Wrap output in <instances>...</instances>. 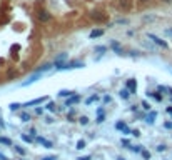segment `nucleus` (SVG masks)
<instances>
[{"label":"nucleus","mask_w":172,"mask_h":160,"mask_svg":"<svg viewBox=\"0 0 172 160\" xmlns=\"http://www.w3.org/2000/svg\"><path fill=\"white\" fill-rule=\"evenodd\" d=\"M82 67H85V63H84V62H80V60H74V62L63 63L62 70H72V68H82Z\"/></svg>","instance_id":"nucleus-1"},{"label":"nucleus","mask_w":172,"mask_h":160,"mask_svg":"<svg viewBox=\"0 0 172 160\" xmlns=\"http://www.w3.org/2000/svg\"><path fill=\"white\" fill-rule=\"evenodd\" d=\"M147 37L151 38L152 42L155 43V45L162 47V48H167V47H169V43L165 42V40H162V38H159V37H157V35H154V34H149V35H147Z\"/></svg>","instance_id":"nucleus-2"},{"label":"nucleus","mask_w":172,"mask_h":160,"mask_svg":"<svg viewBox=\"0 0 172 160\" xmlns=\"http://www.w3.org/2000/svg\"><path fill=\"white\" fill-rule=\"evenodd\" d=\"M115 128H117V130H120L124 135H130V134H132V130L127 127L125 122H117V123H115Z\"/></svg>","instance_id":"nucleus-3"},{"label":"nucleus","mask_w":172,"mask_h":160,"mask_svg":"<svg viewBox=\"0 0 172 160\" xmlns=\"http://www.w3.org/2000/svg\"><path fill=\"white\" fill-rule=\"evenodd\" d=\"M49 100V97H40V98H34V100L30 102H25V103H22V107H32V105H40L42 102Z\"/></svg>","instance_id":"nucleus-4"},{"label":"nucleus","mask_w":172,"mask_h":160,"mask_svg":"<svg viewBox=\"0 0 172 160\" xmlns=\"http://www.w3.org/2000/svg\"><path fill=\"white\" fill-rule=\"evenodd\" d=\"M69 59V54L67 52H62V54H59L57 57H55V60H54V65L57 67V65H60V63H65V60Z\"/></svg>","instance_id":"nucleus-5"},{"label":"nucleus","mask_w":172,"mask_h":160,"mask_svg":"<svg viewBox=\"0 0 172 160\" xmlns=\"http://www.w3.org/2000/svg\"><path fill=\"white\" fill-rule=\"evenodd\" d=\"M40 77H42V73H37V72H35L34 75L30 77L29 80H25V82H24V84H22V87H27V85H32L34 84V82H37L38 79H40Z\"/></svg>","instance_id":"nucleus-6"},{"label":"nucleus","mask_w":172,"mask_h":160,"mask_svg":"<svg viewBox=\"0 0 172 160\" xmlns=\"http://www.w3.org/2000/svg\"><path fill=\"white\" fill-rule=\"evenodd\" d=\"M125 89H129V92H130V93H135V90H137V82H135L134 79L127 80V84H125Z\"/></svg>","instance_id":"nucleus-7"},{"label":"nucleus","mask_w":172,"mask_h":160,"mask_svg":"<svg viewBox=\"0 0 172 160\" xmlns=\"http://www.w3.org/2000/svg\"><path fill=\"white\" fill-rule=\"evenodd\" d=\"M37 17H38V20H40V22H49V20L52 18V15L47 12V10H40Z\"/></svg>","instance_id":"nucleus-8"},{"label":"nucleus","mask_w":172,"mask_h":160,"mask_svg":"<svg viewBox=\"0 0 172 160\" xmlns=\"http://www.w3.org/2000/svg\"><path fill=\"white\" fill-rule=\"evenodd\" d=\"M110 48H112L117 55H122V47H120V43H119L117 40H112V42H110Z\"/></svg>","instance_id":"nucleus-9"},{"label":"nucleus","mask_w":172,"mask_h":160,"mask_svg":"<svg viewBox=\"0 0 172 160\" xmlns=\"http://www.w3.org/2000/svg\"><path fill=\"white\" fill-rule=\"evenodd\" d=\"M79 100H80V97L74 93L72 97H69V98H67V102H65V105H67V107H70V105H74V103H77Z\"/></svg>","instance_id":"nucleus-10"},{"label":"nucleus","mask_w":172,"mask_h":160,"mask_svg":"<svg viewBox=\"0 0 172 160\" xmlns=\"http://www.w3.org/2000/svg\"><path fill=\"white\" fill-rule=\"evenodd\" d=\"M37 142H38V143H42V145H45V148H52V147H54V143H52L50 140L42 139V137H37Z\"/></svg>","instance_id":"nucleus-11"},{"label":"nucleus","mask_w":172,"mask_h":160,"mask_svg":"<svg viewBox=\"0 0 172 160\" xmlns=\"http://www.w3.org/2000/svg\"><path fill=\"white\" fill-rule=\"evenodd\" d=\"M102 35H104V30H102V29H97V30H92L89 37H90V38H97V37H102Z\"/></svg>","instance_id":"nucleus-12"},{"label":"nucleus","mask_w":172,"mask_h":160,"mask_svg":"<svg viewBox=\"0 0 172 160\" xmlns=\"http://www.w3.org/2000/svg\"><path fill=\"white\" fill-rule=\"evenodd\" d=\"M155 117H157V112H151V114L147 115L145 122L149 123V125H152V123H154V120H155Z\"/></svg>","instance_id":"nucleus-13"},{"label":"nucleus","mask_w":172,"mask_h":160,"mask_svg":"<svg viewBox=\"0 0 172 160\" xmlns=\"http://www.w3.org/2000/svg\"><path fill=\"white\" fill-rule=\"evenodd\" d=\"M52 68V63H44L42 68H37V73H44V72H49Z\"/></svg>","instance_id":"nucleus-14"},{"label":"nucleus","mask_w":172,"mask_h":160,"mask_svg":"<svg viewBox=\"0 0 172 160\" xmlns=\"http://www.w3.org/2000/svg\"><path fill=\"white\" fill-rule=\"evenodd\" d=\"M90 17H92L94 20H97V22H102L105 18L104 15H100V12H92V13H90Z\"/></svg>","instance_id":"nucleus-15"},{"label":"nucleus","mask_w":172,"mask_h":160,"mask_svg":"<svg viewBox=\"0 0 172 160\" xmlns=\"http://www.w3.org/2000/svg\"><path fill=\"white\" fill-rule=\"evenodd\" d=\"M119 95H120L122 100H127V98H129V95H130V92H129V89H122L120 92H119Z\"/></svg>","instance_id":"nucleus-16"},{"label":"nucleus","mask_w":172,"mask_h":160,"mask_svg":"<svg viewBox=\"0 0 172 160\" xmlns=\"http://www.w3.org/2000/svg\"><path fill=\"white\" fill-rule=\"evenodd\" d=\"M97 100H99V95H95V93H94V95H90V97L85 100V103H87V105H90V103H94V102H97Z\"/></svg>","instance_id":"nucleus-17"},{"label":"nucleus","mask_w":172,"mask_h":160,"mask_svg":"<svg viewBox=\"0 0 172 160\" xmlns=\"http://www.w3.org/2000/svg\"><path fill=\"white\" fill-rule=\"evenodd\" d=\"M147 97L155 98L157 102H160V100H162V95H159V93H154V92H147Z\"/></svg>","instance_id":"nucleus-18"},{"label":"nucleus","mask_w":172,"mask_h":160,"mask_svg":"<svg viewBox=\"0 0 172 160\" xmlns=\"http://www.w3.org/2000/svg\"><path fill=\"white\" fill-rule=\"evenodd\" d=\"M59 95H60V97H72V95H74V92H70V90H60Z\"/></svg>","instance_id":"nucleus-19"},{"label":"nucleus","mask_w":172,"mask_h":160,"mask_svg":"<svg viewBox=\"0 0 172 160\" xmlns=\"http://www.w3.org/2000/svg\"><path fill=\"white\" fill-rule=\"evenodd\" d=\"M0 143H4V145H12V140L7 139V137H0Z\"/></svg>","instance_id":"nucleus-20"},{"label":"nucleus","mask_w":172,"mask_h":160,"mask_svg":"<svg viewBox=\"0 0 172 160\" xmlns=\"http://www.w3.org/2000/svg\"><path fill=\"white\" fill-rule=\"evenodd\" d=\"M130 150L135 152V153H139V152H142V145H132V147H130Z\"/></svg>","instance_id":"nucleus-21"},{"label":"nucleus","mask_w":172,"mask_h":160,"mask_svg":"<svg viewBox=\"0 0 172 160\" xmlns=\"http://www.w3.org/2000/svg\"><path fill=\"white\" fill-rule=\"evenodd\" d=\"M22 140H24V142H29V143H34V139H32V137H29V135H22Z\"/></svg>","instance_id":"nucleus-22"},{"label":"nucleus","mask_w":172,"mask_h":160,"mask_svg":"<svg viewBox=\"0 0 172 160\" xmlns=\"http://www.w3.org/2000/svg\"><path fill=\"white\" fill-rule=\"evenodd\" d=\"M20 118H22V122H29V120H30V115L27 114V112H24V114L20 115Z\"/></svg>","instance_id":"nucleus-23"},{"label":"nucleus","mask_w":172,"mask_h":160,"mask_svg":"<svg viewBox=\"0 0 172 160\" xmlns=\"http://www.w3.org/2000/svg\"><path fill=\"white\" fill-rule=\"evenodd\" d=\"M95 52L97 54H104V52H107V47H95Z\"/></svg>","instance_id":"nucleus-24"},{"label":"nucleus","mask_w":172,"mask_h":160,"mask_svg":"<svg viewBox=\"0 0 172 160\" xmlns=\"http://www.w3.org/2000/svg\"><path fill=\"white\" fill-rule=\"evenodd\" d=\"M79 122H80V123H82V125H87V123H89V118H87V117H85V115H82V117H80V118H79Z\"/></svg>","instance_id":"nucleus-25"},{"label":"nucleus","mask_w":172,"mask_h":160,"mask_svg":"<svg viewBox=\"0 0 172 160\" xmlns=\"http://www.w3.org/2000/svg\"><path fill=\"white\" fill-rule=\"evenodd\" d=\"M75 148H79V150L85 148V142H84V140H79V142H77V147H75Z\"/></svg>","instance_id":"nucleus-26"},{"label":"nucleus","mask_w":172,"mask_h":160,"mask_svg":"<svg viewBox=\"0 0 172 160\" xmlns=\"http://www.w3.org/2000/svg\"><path fill=\"white\" fill-rule=\"evenodd\" d=\"M140 153H142V157H144V159H145V160H149V159H151V152L142 150V152H140Z\"/></svg>","instance_id":"nucleus-27"},{"label":"nucleus","mask_w":172,"mask_h":160,"mask_svg":"<svg viewBox=\"0 0 172 160\" xmlns=\"http://www.w3.org/2000/svg\"><path fill=\"white\" fill-rule=\"evenodd\" d=\"M47 110H50V112H54V110H55V103H54V102H49V103H47Z\"/></svg>","instance_id":"nucleus-28"},{"label":"nucleus","mask_w":172,"mask_h":160,"mask_svg":"<svg viewBox=\"0 0 172 160\" xmlns=\"http://www.w3.org/2000/svg\"><path fill=\"white\" fill-rule=\"evenodd\" d=\"M99 115V117H97V123H102L105 120V117H104V112H102V114H97Z\"/></svg>","instance_id":"nucleus-29"},{"label":"nucleus","mask_w":172,"mask_h":160,"mask_svg":"<svg viewBox=\"0 0 172 160\" xmlns=\"http://www.w3.org/2000/svg\"><path fill=\"white\" fill-rule=\"evenodd\" d=\"M13 148H15V150H17L18 153H20V155H25V150H24V148H22V147H18V145H15V147H13Z\"/></svg>","instance_id":"nucleus-30"},{"label":"nucleus","mask_w":172,"mask_h":160,"mask_svg":"<svg viewBox=\"0 0 172 160\" xmlns=\"http://www.w3.org/2000/svg\"><path fill=\"white\" fill-rule=\"evenodd\" d=\"M22 107V103H10V109L12 110H18Z\"/></svg>","instance_id":"nucleus-31"},{"label":"nucleus","mask_w":172,"mask_h":160,"mask_svg":"<svg viewBox=\"0 0 172 160\" xmlns=\"http://www.w3.org/2000/svg\"><path fill=\"white\" fill-rule=\"evenodd\" d=\"M140 105H142V109H144V110H151V105H149V103H147L145 100H144L142 103H140Z\"/></svg>","instance_id":"nucleus-32"},{"label":"nucleus","mask_w":172,"mask_h":160,"mask_svg":"<svg viewBox=\"0 0 172 160\" xmlns=\"http://www.w3.org/2000/svg\"><path fill=\"white\" fill-rule=\"evenodd\" d=\"M165 148H167L165 145H157V148H155V150H157V152H164Z\"/></svg>","instance_id":"nucleus-33"},{"label":"nucleus","mask_w":172,"mask_h":160,"mask_svg":"<svg viewBox=\"0 0 172 160\" xmlns=\"http://www.w3.org/2000/svg\"><path fill=\"white\" fill-rule=\"evenodd\" d=\"M115 23H129V22H127L125 18H119V20L115 22Z\"/></svg>","instance_id":"nucleus-34"},{"label":"nucleus","mask_w":172,"mask_h":160,"mask_svg":"<svg viewBox=\"0 0 172 160\" xmlns=\"http://www.w3.org/2000/svg\"><path fill=\"white\" fill-rule=\"evenodd\" d=\"M122 145H125V147H130V143H129V140H127V139L122 140Z\"/></svg>","instance_id":"nucleus-35"},{"label":"nucleus","mask_w":172,"mask_h":160,"mask_svg":"<svg viewBox=\"0 0 172 160\" xmlns=\"http://www.w3.org/2000/svg\"><path fill=\"white\" fill-rule=\"evenodd\" d=\"M165 35H169V37H172V29H165Z\"/></svg>","instance_id":"nucleus-36"},{"label":"nucleus","mask_w":172,"mask_h":160,"mask_svg":"<svg viewBox=\"0 0 172 160\" xmlns=\"http://www.w3.org/2000/svg\"><path fill=\"white\" fill-rule=\"evenodd\" d=\"M130 135H134V137H139V135H140V132H139V130H132V134H130Z\"/></svg>","instance_id":"nucleus-37"},{"label":"nucleus","mask_w":172,"mask_h":160,"mask_svg":"<svg viewBox=\"0 0 172 160\" xmlns=\"http://www.w3.org/2000/svg\"><path fill=\"white\" fill-rule=\"evenodd\" d=\"M35 112H37V115H42V114H44V109H40V107H38V109L35 110Z\"/></svg>","instance_id":"nucleus-38"},{"label":"nucleus","mask_w":172,"mask_h":160,"mask_svg":"<svg viewBox=\"0 0 172 160\" xmlns=\"http://www.w3.org/2000/svg\"><path fill=\"white\" fill-rule=\"evenodd\" d=\"M110 100H112V98H110V95H105V97H104V102H105V103H107V102H110Z\"/></svg>","instance_id":"nucleus-39"},{"label":"nucleus","mask_w":172,"mask_h":160,"mask_svg":"<svg viewBox=\"0 0 172 160\" xmlns=\"http://www.w3.org/2000/svg\"><path fill=\"white\" fill-rule=\"evenodd\" d=\"M164 127H165V128H172V123L171 122H165V123H164Z\"/></svg>","instance_id":"nucleus-40"},{"label":"nucleus","mask_w":172,"mask_h":160,"mask_svg":"<svg viewBox=\"0 0 172 160\" xmlns=\"http://www.w3.org/2000/svg\"><path fill=\"white\" fill-rule=\"evenodd\" d=\"M42 160H57V157H44Z\"/></svg>","instance_id":"nucleus-41"},{"label":"nucleus","mask_w":172,"mask_h":160,"mask_svg":"<svg viewBox=\"0 0 172 160\" xmlns=\"http://www.w3.org/2000/svg\"><path fill=\"white\" fill-rule=\"evenodd\" d=\"M165 112H167V114H171V115H172V105H171V107H167V109H165Z\"/></svg>","instance_id":"nucleus-42"},{"label":"nucleus","mask_w":172,"mask_h":160,"mask_svg":"<svg viewBox=\"0 0 172 160\" xmlns=\"http://www.w3.org/2000/svg\"><path fill=\"white\" fill-rule=\"evenodd\" d=\"M30 135H37V130H35V128H30Z\"/></svg>","instance_id":"nucleus-43"},{"label":"nucleus","mask_w":172,"mask_h":160,"mask_svg":"<svg viewBox=\"0 0 172 160\" xmlns=\"http://www.w3.org/2000/svg\"><path fill=\"white\" fill-rule=\"evenodd\" d=\"M77 160H90V157H89V155L87 157H80V159H77Z\"/></svg>","instance_id":"nucleus-44"},{"label":"nucleus","mask_w":172,"mask_h":160,"mask_svg":"<svg viewBox=\"0 0 172 160\" xmlns=\"http://www.w3.org/2000/svg\"><path fill=\"white\" fill-rule=\"evenodd\" d=\"M0 160H9V159H7L5 155H2V153H0Z\"/></svg>","instance_id":"nucleus-45"},{"label":"nucleus","mask_w":172,"mask_h":160,"mask_svg":"<svg viewBox=\"0 0 172 160\" xmlns=\"http://www.w3.org/2000/svg\"><path fill=\"white\" fill-rule=\"evenodd\" d=\"M164 2H165V4H172V0H164Z\"/></svg>","instance_id":"nucleus-46"},{"label":"nucleus","mask_w":172,"mask_h":160,"mask_svg":"<svg viewBox=\"0 0 172 160\" xmlns=\"http://www.w3.org/2000/svg\"><path fill=\"white\" fill-rule=\"evenodd\" d=\"M117 160H125V159H124V157H117Z\"/></svg>","instance_id":"nucleus-47"},{"label":"nucleus","mask_w":172,"mask_h":160,"mask_svg":"<svg viewBox=\"0 0 172 160\" xmlns=\"http://www.w3.org/2000/svg\"><path fill=\"white\" fill-rule=\"evenodd\" d=\"M140 2H145V0H140Z\"/></svg>","instance_id":"nucleus-48"},{"label":"nucleus","mask_w":172,"mask_h":160,"mask_svg":"<svg viewBox=\"0 0 172 160\" xmlns=\"http://www.w3.org/2000/svg\"><path fill=\"white\" fill-rule=\"evenodd\" d=\"M171 102H172V98H171Z\"/></svg>","instance_id":"nucleus-49"}]
</instances>
